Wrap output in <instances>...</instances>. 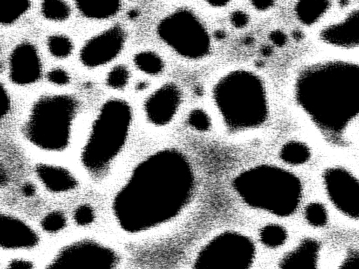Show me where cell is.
Instances as JSON below:
<instances>
[{
  "label": "cell",
  "mask_w": 359,
  "mask_h": 269,
  "mask_svg": "<svg viewBox=\"0 0 359 269\" xmlns=\"http://www.w3.org/2000/svg\"><path fill=\"white\" fill-rule=\"evenodd\" d=\"M194 188V172L187 156L174 148L158 150L140 160L114 194V219L125 233L149 231L177 216Z\"/></svg>",
  "instance_id": "1"
},
{
  "label": "cell",
  "mask_w": 359,
  "mask_h": 269,
  "mask_svg": "<svg viewBox=\"0 0 359 269\" xmlns=\"http://www.w3.org/2000/svg\"><path fill=\"white\" fill-rule=\"evenodd\" d=\"M297 105L330 140L338 142L359 116V64L342 60L302 68L294 83Z\"/></svg>",
  "instance_id": "2"
},
{
  "label": "cell",
  "mask_w": 359,
  "mask_h": 269,
  "mask_svg": "<svg viewBox=\"0 0 359 269\" xmlns=\"http://www.w3.org/2000/svg\"><path fill=\"white\" fill-rule=\"evenodd\" d=\"M210 96L224 127L241 133L262 127L269 118V98L264 79L245 68L231 69L212 84Z\"/></svg>",
  "instance_id": "3"
},
{
  "label": "cell",
  "mask_w": 359,
  "mask_h": 269,
  "mask_svg": "<svg viewBox=\"0 0 359 269\" xmlns=\"http://www.w3.org/2000/svg\"><path fill=\"white\" fill-rule=\"evenodd\" d=\"M232 186L247 206L286 217L294 214L302 198V184L293 172L281 167L262 164L245 169L233 179Z\"/></svg>",
  "instance_id": "4"
},
{
  "label": "cell",
  "mask_w": 359,
  "mask_h": 269,
  "mask_svg": "<svg viewBox=\"0 0 359 269\" xmlns=\"http://www.w3.org/2000/svg\"><path fill=\"white\" fill-rule=\"evenodd\" d=\"M133 111L125 100L112 98L100 107L81 149L80 163L95 179L107 177L129 136Z\"/></svg>",
  "instance_id": "5"
},
{
  "label": "cell",
  "mask_w": 359,
  "mask_h": 269,
  "mask_svg": "<svg viewBox=\"0 0 359 269\" xmlns=\"http://www.w3.org/2000/svg\"><path fill=\"white\" fill-rule=\"evenodd\" d=\"M78 100L69 95H49L38 99L22 127L26 140L46 152H60L69 145Z\"/></svg>",
  "instance_id": "6"
},
{
  "label": "cell",
  "mask_w": 359,
  "mask_h": 269,
  "mask_svg": "<svg viewBox=\"0 0 359 269\" xmlns=\"http://www.w3.org/2000/svg\"><path fill=\"white\" fill-rule=\"evenodd\" d=\"M160 40L182 58L198 61L212 51V36L202 19L192 9L180 7L168 13L157 24Z\"/></svg>",
  "instance_id": "7"
},
{
  "label": "cell",
  "mask_w": 359,
  "mask_h": 269,
  "mask_svg": "<svg viewBox=\"0 0 359 269\" xmlns=\"http://www.w3.org/2000/svg\"><path fill=\"white\" fill-rule=\"evenodd\" d=\"M255 256L256 247L250 237L238 231L225 230L199 249L192 269H250Z\"/></svg>",
  "instance_id": "8"
},
{
  "label": "cell",
  "mask_w": 359,
  "mask_h": 269,
  "mask_svg": "<svg viewBox=\"0 0 359 269\" xmlns=\"http://www.w3.org/2000/svg\"><path fill=\"white\" fill-rule=\"evenodd\" d=\"M121 257L111 245L81 237L62 246L43 269H120Z\"/></svg>",
  "instance_id": "9"
},
{
  "label": "cell",
  "mask_w": 359,
  "mask_h": 269,
  "mask_svg": "<svg viewBox=\"0 0 359 269\" xmlns=\"http://www.w3.org/2000/svg\"><path fill=\"white\" fill-rule=\"evenodd\" d=\"M323 186L333 206L351 219H359V179L348 170L339 166L326 169Z\"/></svg>",
  "instance_id": "10"
},
{
  "label": "cell",
  "mask_w": 359,
  "mask_h": 269,
  "mask_svg": "<svg viewBox=\"0 0 359 269\" xmlns=\"http://www.w3.org/2000/svg\"><path fill=\"white\" fill-rule=\"evenodd\" d=\"M184 95L180 86L168 81L151 92L144 103L147 121L156 127H164L172 123L183 103Z\"/></svg>",
  "instance_id": "11"
},
{
  "label": "cell",
  "mask_w": 359,
  "mask_h": 269,
  "mask_svg": "<svg viewBox=\"0 0 359 269\" xmlns=\"http://www.w3.org/2000/svg\"><path fill=\"white\" fill-rule=\"evenodd\" d=\"M126 32L118 25H113L89 39L82 46L79 59L86 67L102 66L114 60L121 51Z\"/></svg>",
  "instance_id": "12"
},
{
  "label": "cell",
  "mask_w": 359,
  "mask_h": 269,
  "mask_svg": "<svg viewBox=\"0 0 359 269\" xmlns=\"http://www.w3.org/2000/svg\"><path fill=\"white\" fill-rule=\"evenodd\" d=\"M37 230L23 219L8 212L0 215V247L4 251H24L40 243Z\"/></svg>",
  "instance_id": "13"
},
{
  "label": "cell",
  "mask_w": 359,
  "mask_h": 269,
  "mask_svg": "<svg viewBox=\"0 0 359 269\" xmlns=\"http://www.w3.org/2000/svg\"><path fill=\"white\" fill-rule=\"evenodd\" d=\"M41 71V61L34 44L24 41L15 46L8 59L9 78L13 83L25 85L35 83Z\"/></svg>",
  "instance_id": "14"
},
{
  "label": "cell",
  "mask_w": 359,
  "mask_h": 269,
  "mask_svg": "<svg viewBox=\"0 0 359 269\" xmlns=\"http://www.w3.org/2000/svg\"><path fill=\"white\" fill-rule=\"evenodd\" d=\"M325 44L338 48L359 47V8L348 12L341 20L325 26L319 32Z\"/></svg>",
  "instance_id": "15"
},
{
  "label": "cell",
  "mask_w": 359,
  "mask_h": 269,
  "mask_svg": "<svg viewBox=\"0 0 359 269\" xmlns=\"http://www.w3.org/2000/svg\"><path fill=\"white\" fill-rule=\"evenodd\" d=\"M34 170L39 183L50 193H68L78 187L79 181L76 176L64 166L49 163H39L34 166Z\"/></svg>",
  "instance_id": "16"
},
{
  "label": "cell",
  "mask_w": 359,
  "mask_h": 269,
  "mask_svg": "<svg viewBox=\"0 0 359 269\" xmlns=\"http://www.w3.org/2000/svg\"><path fill=\"white\" fill-rule=\"evenodd\" d=\"M320 245L311 237L301 240L280 261L278 269H319Z\"/></svg>",
  "instance_id": "17"
},
{
  "label": "cell",
  "mask_w": 359,
  "mask_h": 269,
  "mask_svg": "<svg viewBox=\"0 0 359 269\" xmlns=\"http://www.w3.org/2000/svg\"><path fill=\"white\" fill-rule=\"evenodd\" d=\"M330 1L321 0L299 1L294 6L297 20L304 26L317 23L330 8Z\"/></svg>",
  "instance_id": "18"
},
{
  "label": "cell",
  "mask_w": 359,
  "mask_h": 269,
  "mask_svg": "<svg viewBox=\"0 0 359 269\" xmlns=\"http://www.w3.org/2000/svg\"><path fill=\"white\" fill-rule=\"evenodd\" d=\"M76 7L79 13L88 18L106 19L115 15L121 9L118 1H76Z\"/></svg>",
  "instance_id": "19"
},
{
  "label": "cell",
  "mask_w": 359,
  "mask_h": 269,
  "mask_svg": "<svg viewBox=\"0 0 359 269\" xmlns=\"http://www.w3.org/2000/svg\"><path fill=\"white\" fill-rule=\"evenodd\" d=\"M278 156L285 164L292 166L302 165L311 158V150L308 145L299 140H290L280 148Z\"/></svg>",
  "instance_id": "20"
},
{
  "label": "cell",
  "mask_w": 359,
  "mask_h": 269,
  "mask_svg": "<svg viewBox=\"0 0 359 269\" xmlns=\"http://www.w3.org/2000/svg\"><path fill=\"white\" fill-rule=\"evenodd\" d=\"M135 67L142 73L149 76H158L165 69L162 57L153 50H142L136 53L133 58Z\"/></svg>",
  "instance_id": "21"
},
{
  "label": "cell",
  "mask_w": 359,
  "mask_h": 269,
  "mask_svg": "<svg viewBox=\"0 0 359 269\" xmlns=\"http://www.w3.org/2000/svg\"><path fill=\"white\" fill-rule=\"evenodd\" d=\"M287 231L278 223H270L263 226L259 231V239L267 248L276 249L283 246L287 240Z\"/></svg>",
  "instance_id": "22"
},
{
  "label": "cell",
  "mask_w": 359,
  "mask_h": 269,
  "mask_svg": "<svg viewBox=\"0 0 359 269\" xmlns=\"http://www.w3.org/2000/svg\"><path fill=\"white\" fill-rule=\"evenodd\" d=\"M187 126L198 132H206L211 130L212 120L210 113L200 106L194 107L187 113Z\"/></svg>",
  "instance_id": "23"
},
{
  "label": "cell",
  "mask_w": 359,
  "mask_h": 269,
  "mask_svg": "<svg viewBox=\"0 0 359 269\" xmlns=\"http://www.w3.org/2000/svg\"><path fill=\"white\" fill-rule=\"evenodd\" d=\"M41 12L49 20L63 21L69 18L71 9L65 1L46 0L41 4Z\"/></svg>",
  "instance_id": "24"
},
{
  "label": "cell",
  "mask_w": 359,
  "mask_h": 269,
  "mask_svg": "<svg viewBox=\"0 0 359 269\" xmlns=\"http://www.w3.org/2000/svg\"><path fill=\"white\" fill-rule=\"evenodd\" d=\"M67 224V219L65 214L57 209L48 212L40 221L41 228L48 234L60 233L66 228Z\"/></svg>",
  "instance_id": "25"
},
{
  "label": "cell",
  "mask_w": 359,
  "mask_h": 269,
  "mask_svg": "<svg viewBox=\"0 0 359 269\" xmlns=\"http://www.w3.org/2000/svg\"><path fill=\"white\" fill-rule=\"evenodd\" d=\"M31 6L29 1H11L6 2L1 8V23L8 25L15 22Z\"/></svg>",
  "instance_id": "26"
},
{
  "label": "cell",
  "mask_w": 359,
  "mask_h": 269,
  "mask_svg": "<svg viewBox=\"0 0 359 269\" xmlns=\"http://www.w3.org/2000/svg\"><path fill=\"white\" fill-rule=\"evenodd\" d=\"M50 53L57 58H65L72 53L73 46L69 37L63 34H53L47 40Z\"/></svg>",
  "instance_id": "27"
},
{
  "label": "cell",
  "mask_w": 359,
  "mask_h": 269,
  "mask_svg": "<svg viewBox=\"0 0 359 269\" xmlns=\"http://www.w3.org/2000/svg\"><path fill=\"white\" fill-rule=\"evenodd\" d=\"M304 213L306 222L313 227H323L328 221L327 209L320 202H311L309 203L305 207Z\"/></svg>",
  "instance_id": "28"
},
{
  "label": "cell",
  "mask_w": 359,
  "mask_h": 269,
  "mask_svg": "<svg viewBox=\"0 0 359 269\" xmlns=\"http://www.w3.org/2000/svg\"><path fill=\"white\" fill-rule=\"evenodd\" d=\"M95 210L88 203L79 205L72 213V219L74 223L79 227H87L92 225L95 220Z\"/></svg>",
  "instance_id": "29"
},
{
  "label": "cell",
  "mask_w": 359,
  "mask_h": 269,
  "mask_svg": "<svg viewBox=\"0 0 359 269\" xmlns=\"http://www.w3.org/2000/svg\"><path fill=\"white\" fill-rule=\"evenodd\" d=\"M130 73L128 68L119 64L114 67L107 74L106 78L107 85L113 89H122L128 83Z\"/></svg>",
  "instance_id": "30"
},
{
  "label": "cell",
  "mask_w": 359,
  "mask_h": 269,
  "mask_svg": "<svg viewBox=\"0 0 359 269\" xmlns=\"http://www.w3.org/2000/svg\"><path fill=\"white\" fill-rule=\"evenodd\" d=\"M231 25L236 29H243L247 27L250 22V15L242 9H235L229 16Z\"/></svg>",
  "instance_id": "31"
},
{
  "label": "cell",
  "mask_w": 359,
  "mask_h": 269,
  "mask_svg": "<svg viewBox=\"0 0 359 269\" xmlns=\"http://www.w3.org/2000/svg\"><path fill=\"white\" fill-rule=\"evenodd\" d=\"M48 81L55 85H64L69 82V74L61 68H54L47 73Z\"/></svg>",
  "instance_id": "32"
},
{
  "label": "cell",
  "mask_w": 359,
  "mask_h": 269,
  "mask_svg": "<svg viewBox=\"0 0 359 269\" xmlns=\"http://www.w3.org/2000/svg\"><path fill=\"white\" fill-rule=\"evenodd\" d=\"M269 40L272 46L277 48L284 47L288 41V37L286 33L280 29H274L269 33Z\"/></svg>",
  "instance_id": "33"
},
{
  "label": "cell",
  "mask_w": 359,
  "mask_h": 269,
  "mask_svg": "<svg viewBox=\"0 0 359 269\" xmlns=\"http://www.w3.org/2000/svg\"><path fill=\"white\" fill-rule=\"evenodd\" d=\"M0 95H1V109L0 113L1 117L3 118L7 116L11 109V99L10 95L7 90V89L4 86L3 84L1 85L0 88Z\"/></svg>",
  "instance_id": "34"
},
{
  "label": "cell",
  "mask_w": 359,
  "mask_h": 269,
  "mask_svg": "<svg viewBox=\"0 0 359 269\" xmlns=\"http://www.w3.org/2000/svg\"><path fill=\"white\" fill-rule=\"evenodd\" d=\"M7 269H34V264L27 258H14L8 262Z\"/></svg>",
  "instance_id": "35"
},
{
  "label": "cell",
  "mask_w": 359,
  "mask_h": 269,
  "mask_svg": "<svg viewBox=\"0 0 359 269\" xmlns=\"http://www.w3.org/2000/svg\"><path fill=\"white\" fill-rule=\"evenodd\" d=\"M337 269H359V252L348 254Z\"/></svg>",
  "instance_id": "36"
},
{
  "label": "cell",
  "mask_w": 359,
  "mask_h": 269,
  "mask_svg": "<svg viewBox=\"0 0 359 269\" xmlns=\"http://www.w3.org/2000/svg\"><path fill=\"white\" fill-rule=\"evenodd\" d=\"M252 8L259 13H265L270 11L275 5L273 1H250Z\"/></svg>",
  "instance_id": "37"
},
{
  "label": "cell",
  "mask_w": 359,
  "mask_h": 269,
  "mask_svg": "<svg viewBox=\"0 0 359 269\" xmlns=\"http://www.w3.org/2000/svg\"><path fill=\"white\" fill-rule=\"evenodd\" d=\"M20 191L24 197L32 198L35 195L36 188L34 184L27 181L22 184Z\"/></svg>",
  "instance_id": "38"
},
{
  "label": "cell",
  "mask_w": 359,
  "mask_h": 269,
  "mask_svg": "<svg viewBox=\"0 0 359 269\" xmlns=\"http://www.w3.org/2000/svg\"><path fill=\"white\" fill-rule=\"evenodd\" d=\"M259 53L263 57H269L273 53V46L264 44L259 48Z\"/></svg>",
  "instance_id": "39"
},
{
  "label": "cell",
  "mask_w": 359,
  "mask_h": 269,
  "mask_svg": "<svg viewBox=\"0 0 359 269\" xmlns=\"http://www.w3.org/2000/svg\"><path fill=\"white\" fill-rule=\"evenodd\" d=\"M209 7L214 8V9H221L226 7L229 1H209L205 2Z\"/></svg>",
  "instance_id": "40"
},
{
  "label": "cell",
  "mask_w": 359,
  "mask_h": 269,
  "mask_svg": "<svg viewBox=\"0 0 359 269\" xmlns=\"http://www.w3.org/2000/svg\"><path fill=\"white\" fill-rule=\"evenodd\" d=\"M212 36L217 40L222 41L226 39L227 34H226V32L224 29H218L213 32Z\"/></svg>",
  "instance_id": "41"
},
{
  "label": "cell",
  "mask_w": 359,
  "mask_h": 269,
  "mask_svg": "<svg viewBox=\"0 0 359 269\" xmlns=\"http://www.w3.org/2000/svg\"><path fill=\"white\" fill-rule=\"evenodd\" d=\"M292 38L296 41H300L303 38V33L298 29L293 30L292 32Z\"/></svg>",
  "instance_id": "42"
},
{
  "label": "cell",
  "mask_w": 359,
  "mask_h": 269,
  "mask_svg": "<svg viewBox=\"0 0 359 269\" xmlns=\"http://www.w3.org/2000/svg\"><path fill=\"white\" fill-rule=\"evenodd\" d=\"M149 84L146 81H140L136 85V89L137 90H144L146 88H147Z\"/></svg>",
  "instance_id": "43"
}]
</instances>
